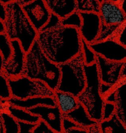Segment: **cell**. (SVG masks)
I'll use <instances>...</instances> for the list:
<instances>
[{
  "label": "cell",
  "mask_w": 126,
  "mask_h": 133,
  "mask_svg": "<svg viewBox=\"0 0 126 133\" xmlns=\"http://www.w3.org/2000/svg\"><path fill=\"white\" fill-rule=\"evenodd\" d=\"M22 8L38 32L46 24L51 13L44 0H32L23 5Z\"/></svg>",
  "instance_id": "9"
},
{
  "label": "cell",
  "mask_w": 126,
  "mask_h": 133,
  "mask_svg": "<svg viewBox=\"0 0 126 133\" xmlns=\"http://www.w3.org/2000/svg\"><path fill=\"white\" fill-rule=\"evenodd\" d=\"M5 33V24L4 21L0 19V33Z\"/></svg>",
  "instance_id": "39"
},
{
  "label": "cell",
  "mask_w": 126,
  "mask_h": 133,
  "mask_svg": "<svg viewBox=\"0 0 126 133\" xmlns=\"http://www.w3.org/2000/svg\"><path fill=\"white\" fill-rule=\"evenodd\" d=\"M114 104L116 107L115 114L123 124L126 125L125 100H126V79L120 83L115 88Z\"/></svg>",
  "instance_id": "18"
},
{
  "label": "cell",
  "mask_w": 126,
  "mask_h": 133,
  "mask_svg": "<svg viewBox=\"0 0 126 133\" xmlns=\"http://www.w3.org/2000/svg\"><path fill=\"white\" fill-rule=\"evenodd\" d=\"M116 87L108 84H106L101 83L100 85V93L101 96L103 98H104L107 95L110 93Z\"/></svg>",
  "instance_id": "34"
},
{
  "label": "cell",
  "mask_w": 126,
  "mask_h": 133,
  "mask_svg": "<svg viewBox=\"0 0 126 133\" xmlns=\"http://www.w3.org/2000/svg\"><path fill=\"white\" fill-rule=\"evenodd\" d=\"M105 1H110V2H113L116 3H119L121 0H104Z\"/></svg>",
  "instance_id": "44"
},
{
  "label": "cell",
  "mask_w": 126,
  "mask_h": 133,
  "mask_svg": "<svg viewBox=\"0 0 126 133\" xmlns=\"http://www.w3.org/2000/svg\"><path fill=\"white\" fill-rule=\"evenodd\" d=\"M97 1L99 4H100V3H101L102 2H104V0H97Z\"/></svg>",
  "instance_id": "45"
},
{
  "label": "cell",
  "mask_w": 126,
  "mask_h": 133,
  "mask_svg": "<svg viewBox=\"0 0 126 133\" xmlns=\"http://www.w3.org/2000/svg\"><path fill=\"white\" fill-rule=\"evenodd\" d=\"M100 133H126V125L114 114L109 119L98 123Z\"/></svg>",
  "instance_id": "20"
},
{
  "label": "cell",
  "mask_w": 126,
  "mask_h": 133,
  "mask_svg": "<svg viewBox=\"0 0 126 133\" xmlns=\"http://www.w3.org/2000/svg\"><path fill=\"white\" fill-rule=\"evenodd\" d=\"M0 133H4V130H3V125H2V120H1V117H0Z\"/></svg>",
  "instance_id": "43"
},
{
  "label": "cell",
  "mask_w": 126,
  "mask_h": 133,
  "mask_svg": "<svg viewBox=\"0 0 126 133\" xmlns=\"http://www.w3.org/2000/svg\"><path fill=\"white\" fill-rule=\"evenodd\" d=\"M82 19L79 11L75 10L61 20V24L64 26L74 27L78 30L81 28Z\"/></svg>",
  "instance_id": "23"
},
{
  "label": "cell",
  "mask_w": 126,
  "mask_h": 133,
  "mask_svg": "<svg viewBox=\"0 0 126 133\" xmlns=\"http://www.w3.org/2000/svg\"><path fill=\"white\" fill-rule=\"evenodd\" d=\"M5 110L7 111L18 122L37 124L40 121L38 116L31 113L29 111L8 103Z\"/></svg>",
  "instance_id": "19"
},
{
  "label": "cell",
  "mask_w": 126,
  "mask_h": 133,
  "mask_svg": "<svg viewBox=\"0 0 126 133\" xmlns=\"http://www.w3.org/2000/svg\"><path fill=\"white\" fill-rule=\"evenodd\" d=\"M31 1H32V0H15V1H16L17 2H18L21 6L31 2Z\"/></svg>",
  "instance_id": "41"
},
{
  "label": "cell",
  "mask_w": 126,
  "mask_h": 133,
  "mask_svg": "<svg viewBox=\"0 0 126 133\" xmlns=\"http://www.w3.org/2000/svg\"><path fill=\"white\" fill-rule=\"evenodd\" d=\"M66 133H87V129L84 128H73L68 130Z\"/></svg>",
  "instance_id": "37"
},
{
  "label": "cell",
  "mask_w": 126,
  "mask_h": 133,
  "mask_svg": "<svg viewBox=\"0 0 126 133\" xmlns=\"http://www.w3.org/2000/svg\"><path fill=\"white\" fill-rule=\"evenodd\" d=\"M84 72L86 86L77 98L85 108L90 118L98 123L102 119V110L105 100L100 93L101 82L96 63L85 64Z\"/></svg>",
  "instance_id": "4"
},
{
  "label": "cell",
  "mask_w": 126,
  "mask_h": 133,
  "mask_svg": "<svg viewBox=\"0 0 126 133\" xmlns=\"http://www.w3.org/2000/svg\"><path fill=\"white\" fill-rule=\"evenodd\" d=\"M77 10L79 12L99 11L100 4L97 0H76Z\"/></svg>",
  "instance_id": "24"
},
{
  "label": "cell",
  "mask_w": 126,
  "mask_h": 133,
  "mask_svg": "<svg viewBox=\"0 0 126 133\" xmlns=\"http://www.w3.org/2000/svg\"><path fill=\"white\" fill-rule=\"evenodd\" d=\"M118 4L122 11L126 14V0H121Z\"/></svg>",
  "instance_id": "38"
},
{
  "label": "cell",
  "mask_w": 126,
  "mask_h": 133,
  "mask_svg": "<svg viewBox=\"0 0 126 133\" xmlns=\"http://www.w3.org/2000/svg\"><path fill=\"white\" fill-rule=\"evenodd\" d=\"M13 54L10 58L4 62L3 73L8 78H13L23 74L26 52L23 50L18 41L11 40Z\"/></svg>",
  "instance_id": "11"
},
{
  "label": "cell",
  "mask_w": 126,
  "mask_h": 133,
  "mask_svg": "<svg viewBox=\"0 0 126 133\" xmlns=\"http://www.w3.org/2000/svg\"><path fill=\"white\" fill-rule=\"evenodd\" d=\"M112 38L115 39L122 45L126 47V22L119 26Z\"/></svg>",
  "instance_id": "29"
},
{
  "label": "cell",
  "mask_w": 126,
  "mask_h": 133,
  "mask_svg": "<svg viewBox=\"0 0 126 133\" xmlns=\"http://www.w3.org/2000/svg\"><path fill=\"white\" fill-rule=\"evenodd\" d=\"M51 13L63 18L77 10L76 0H44Z\"/></svg>",
  "instance_id": "15"
},
{
  "label": "cell",
  "mask_w": 126,
  "mask_h": 133,
  "mask_svg": "<svg viewBox=\"0 0 126 133\" xmlns=\"http://www.w3.org/2000/svg\"><path fill=\"white\" fill-rule=\"evenodd\" d=\"M11 97L8 77L3 72H0V98L3 101H7Z\"/></svg>",
  "instance_id": "25"
},
{
  "label": "cell",
  "mask_w": 126,
  "mask_h": 133,
  "mask_svg": "<svg viewBox=\"0 0 126 133\" xmlns=\"http://www.w3.org/2000/svg\"><path fill=\"white\" fill-rule=\"evenodd\" d=\"M54 92L56 105L62 115L73 111L77 107L79 102L77 97L70 93L57 90H54Z\"/></svg>",
  "instance_id": "17"
},
{
  "label": "cell",
  "mask_w": 126,
  "mask_h": 133,
  "mask_svg": "<svg viewBox=\"0 0 126 133\" xmlns=\"http://www.w3.org/2000/svg\"><path fill=\"white\" fill-rule=\"evenodd\" d=\"M4 63V61L3 60V58L0 52V72H3V68Z\"/></svg>",
  "instance_id": "40"
},
{
  "label": "cell",
  "mask_w": 126,
  "mask_h": 133,
  "mask_svg": "<svg viewBox=\"0 0 126 133\" xmlns=\"http://www.w3.org/2000/svg\"><path fill=\"white\" fill-rule=\"evenodd\" d=\"M87 133H100L98 124L88 128L87 129Z\"/></svg>",
  "instance_id": "36"
},
{
  "label": "cell",
  "mask_w": 126,
  "mask_h": 133,
  "mask_svg": "<svg viewBox=\"0 0 126 133\" xmlns=\"http://www.w3.org/2000/svg\"><path fill=\"white\" fill-rule=\"evenodd\" d=\"M61 20V18H60L58 16H57L54 14L51 13L50 16L47 22L44 25V26L41 29L40 31L45 30L60 24Z\"/></svg>",
  "instance_id": "30"
},
{
  "label": "cell",
  "mask_w": 126,
  "mask_h": 133,
  "mask_svg": "<svg viewBox=\"0 0 126 133\" xmlns=\"http://www.w3.org/2000/svg\"><path fill=\"white\" fill-rule=\"evenodd\" d=\"M63 116L69 118L81 127L86 129L98 124V122L90 118L85 108L79 102L76 109L63 115Z\"/></svg>",
  "instance_id": "16"
},
{
  "label": "cell",
  "mask_w": 126,
  "mask_h": 133,
  "mask_svg": "<svg viewBox=\"0 0 126 133\" xmlns=\"http://www.w3.org/2000/svg\"><path fill=\"white\" fill-rule=\"evenodd\" d=\"M82 51L85 65H90L96 62V54L90 48L88 44L82 38Z\"/></svg>",
  "instance_id": "26"
},
{
  "label": "cell",
  "mask_w": 126,
  "mask_h": 133,
  "mask_svg": "<svg viewBox=\"0 0 126 133\" xmlns=\"http://www.w3.org/2000/svg\"><path fill=\"white\" fill-rule=\"evenodd\" d=\"M82 19L81 28L78 29L80 36L88 44L96 42L101 26V21L98 12H79Z\"/></svg>",
  "instance_id": "10"
},
{
  "label": "cell",
  "mask_w": 126,
  "mask_h": 133,
  "mask_svg": "<svg viewBox=\"0 0 126 133\" xmlns=\"http://www.w3.org/2000/svg\"><path fill=\"white\" fill-rule=\"evenodd\" d=\"M116 107L113 103L105 101L102 110V119H109L115 114Z\"/></svg>",
  "instance_id": "28"
},
{
  "label": "cell",
  "mask_w": 126,
  "mask_h": 133,
  "mask_svg": "<svg viewBox=\"0 0 126 133\" xmlns=\"http://www.w3.org/2000/svg\"><path fill=\"white\" fill-rule=\"evenodd\" d=\"M6 5L0 1V19L4 21L6 18Z\"/></svg>",
  "instance_id": "35"
},
{
  "label": "cell",
  "mask_w": 126,
  "mask_h": 133,
  "mask_svg": "<svg viewBox=\"0 0 126 133\" xmlns=\"http://www.w3.org/2000/svg\"><path fill=\"white\" fill-rule=\"evenodd\" d=\"M8 79L12 97L20 99L36 96L54 97V90L41 81L30 78L24 75Z\"/></svg>",
  "instance_id": "6"
},
{
  "label": "cell",
  "mask_w": 126,
  "mask_h": 133,
  "mask_svg": "<svg viewBox=\"0 0 126 133\" xmlns=\"http://www.w3.org/2000/svg\"><path fill=\"white\" fill-rule=\"evenodd\" d=\"M60 74L58 65L46 57L36 40L26 53L22 75L41 81L52 90H55L59 82Z\"/></svg>",
  "instance_id": "2"
},
{
  "label": "cell",
  "mask_w": 126,
  "mask_h": 133,
  "mask_svg": "<svg viewBox=\"0 0 126 133\" xmlns=\"http://www.w3.org/2000/svg\"><path fill=\"white\" fill-rule=\"evenodd\" d=\"M73 128H83L69 118L63 117L62 120V133H66L68 130Z\"/></svg>",
  "instance_id": "32"
},
{
  "label": "cell",
  "mask_w": 126,
  "mask_h": 133,
  "mask_svg": "<svg viewBox=\"0 0 126 133\" xmlns=\"http://www.w3.org/2000/svg\"><path fill=\"white\" fill-rule=\"evenodd\" d=\"M88 45L96 55L107 60L114 61L126 60V47L113 38L95 42Z\"/></svg>",
  "instance_id": "8"
},
{
  "label": "cell",
  "mask_w": 126,
  "mask_h": 133,
  "mask_svg": "<svg viewBox=\"0 0 126 133\" xmlns=\"http://www.w3.org/2000/svg\"><path fill=\"white\" fill-rule=\"evenodd\" d=\"M19 126L18 133H32V130L36 124L18 122Z\"/></svg>",
  "instance_id": "33"
},
{
  "label": "cell",
  "mask_w": 126,
  "mask_h": 133,
  "mask_svg": "<svg viewBox=\"0 0 126 133\" xmlns=\"http://www.w3.org/2000/svg\"><path fill=\"white\" fill-rule=\"evenodd\" d=\"M98 14L101 23L107 25H120L126 22V14L118 3L104 1L100 4Z\"/></svg>",
  "instance_id": "13"
},
{
  "label": "cell",
  "mask_w": 126,
  "mask_h": 133,
  "mask_svg": "<svg viewBox=\"0 0 126 133\" xmlns=\"http://www.w3.org/2000/svg\"><path fill=\"white\" fill-rule=\"evenodd\" d=\"M37 41L46 57L59 64L73 58L82 51V38L78 30L61 24L40 31Z\"/></svg>",
  "instance_id": "1"
},
{
  "label": "cell",
  "mask_w": 126,
  "mask_h": 133,
  "mask_svg": "<svg viewBox=\"0 0 126 133\" xmlns=\"http://www.w3.org/2000/svg\"><path fill=\"white\" fill-rule=\"evenodd\" d=\"M95 63L101 83L117 87L126 79L121 77V71L126 64V61H110L96 55Z\"/></svg>",
  "instance_id": "7"
},
{
  "label": "cell",
  "mask_w": 126,
  "mask_h": 133,
  "mask_svg": "<svg viewBox=\"0 0 126 133\" xmlns=\"http://www.w3.org/2000/svg\"><path fill=\"white\" fill-rule=\"evenodd\" d=\"M4 133H18L19 126L18 121L15 119L7 111H0Z\"/></svg>",
  "instance_id": "21"
},
{
  "label": "cell",
  "mask_w": 126,
  "mask_h": 133,
  "mask_svg": "<svg viewBox=\"0 0 126 133\" xmlns=\"http://www.w3.org/2000/svg\"><path fill=\"white\" fill-rule=\"evenodd\" d=\"M7 103L27 110L39 105L52 107L56 105V100L54 97L41 96L33 97L25 99H20L12 97L7 101Z\"/></svg>",
  "instance_id": "14"
},
{
  "label": "cell",
  "mask_w": 126,
  "mask_h": 133,
  "mask_svg": "<svg viewBox=\"0 0 126 133\" xmlns=\"http://www.w3.org/2000/svg\"><path fill=\"white\" fill-rule=\"evenodd\" d=\"M15 0H0V1L1 2H2L3 4H4L5 5H6L7 4H8L9 3H10L12 2H13Z\"/></svg>",
  "instance_id": "42"
},
{
  "label": "cell",
  "mask_w": 126,
  "mask_h": 133,
  "mask_svg": "<svg viewBox=\"0 0 126 133\" xmlns=\"http://www.w3.org/2000/svg\"><path fill=\"white\" fill-rule=\"evenodd\" d=\"M6 15L4 22L5 33L9 39L19 41L26 53L37 39L38 31L34 28L22 6L16 1L6 5Z\"/></svg>",
  "instance_id": "3"
},
{
  "label": "cell",
  "mask_w": 126,
  "mask_h": 133,
  "mask_svg": "<svg viewBox=\"0 0 126 133\" xmlns=\"http://www.w3.org/2000/svg\"><path fill=\"white\" fill-rule=\"evenodd\" d=\"M0 52L4 62L10 58L13 54L10 40L5 33H0Z\"/></svg>",
  "instance_id": "22"
},
{
  "label": "cell",
  "mask_w": 126,
  "mask_h": 133,
  "mask_svg": "<svg viewBox=\"0 0 126 133\" xmlns=\"http://www.w3.org/2000/svg\"><path fill=\"white\" fill-rule=\"evenodd\" d=\"M31 113L39 116L51 129L56 133H62L63 115L57 105L54 107L39 105L28 110Z\"/></svg>",
  "instance_id": "12"
},
{
  "label": "cell",
  "mask_w": 126,
  "mask_h": 133,
  "mask_svg": "<svg viewBox=\"0 0 126 133\" xmlns=\"http://www.w3.org/2000/svg\"><path fill=\"white\" fill-rule=\"evenodd\" d=\"M32 133H56L43 121L40 120L32 130Z\"/></svg>",
  "instance_id": "31"
},
{
  "label": "cell",
  "mask_w": 126,
  "mask_h": 133,
  "mask_svg": "<svg viewBox=\"0 0 126 133\" xmlns=\"http://www.w3.org/2000/svg\"><path fill=\"white\" fill-rule=\"evenodd\" d=\"M58 65L61 74L55 90L77 97L84 90L86 83L82 51L70 60Z\"/></svg>",
  "instance_id": "5"
},
{
  "label": "cell",
  "mask_w": 126,
  "mask_h": 133,
  "mask_svg": "<svg viewBox=\"0 0 126 133\" xmlns=\"http://www.w3.org/2000/svg\"><path fill=\"white\" fill-rule=\"evenodd\" d=\"M120 25H107L101 23L100 33L96 42L101 41L109 38L113 37Z\"/></svg>",
  "instance_id": "27"
}]
</instances>
